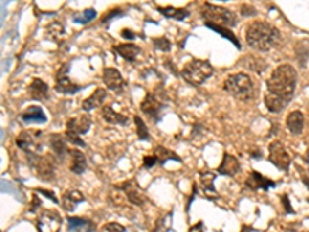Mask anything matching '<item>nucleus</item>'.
Segmentation results:
<instances>
[{
    "mask_svg": "<svg viewBox=\"0 0 309 232\" xmlns=\"http://www.w3.org/2000/svg\"><path fill=\"white\" fill-rule=\"evenodd\" d=\"M101 116L105 122L111 124V125H127L129 124L127 116L114 112L111 105H104V107L101 109Z\"/></svg>",
    "mask_w": 309,
    "mask_h": 232,
    "instance_id": "b1692460",
    "label": "nucleus"
},
{
    "mask_svg": "<svg viewBox=\"0 0 309 232\" xmlns=\"http://www.w3.org/2000/svg\"><path fill=\"white\" fill-rule=\"evenodd\" d=\"M254 229L252 228H249V226H243V231H241V232H252Z\"/></svg>",
    "mask_w": 309,
    "mask_h": 232,
    "instance_id": "a18cd8bd",
    "label": "nucleus"
},
{
    "mask_svg": "<svg viewBox=\"0 0 309 232\" xmlns=\"http://www.w3.org/2000/svg\"><path fill=\"white\" fill-rule=\"evenodd\" d=\"M154 157L158 158L159 164H166L169 160H173V161H178L181 162V158L178 157V155L170 150V149H166V147H162V146H158V147H154V152H153Z\"/></svg>",
    "mask_w": 309,
    "mask_h": 232,
    "instance_id": "c756f323",
    "label": "nucleus"
},
{
    "mask_svg": "<svg viewBox=\"0 0 309 232\" xmlns=\"http://www.w3.org/2000/svg\"><path fill=\"white\" fill-rule=\"evenodd\" d=\"M16 146L25 153H41L44 146V133L41 130H23L16 138Z\"/></svg>",
    "mask_w": 309,
    "mask_h": 232,
    "instance_id": "6e6552de",
    "label": "nucleus"
},
{
    "mask_svg": "<svg viewBox=\"0 0 309 232\" xmlns=\"http://www.w3.org/2000/svg\"><path fill=\"white\" fill-rule=\"evenodd\" d=\"M153 45H154V48H156V50H159L162 53L170 51V48H172L170 41H169V39H166V37H156V39H153Z\"/></svg>",
    "mask_w": 309,
    "mask_h": 232,
    "instance_id": "f704fd0d",
    "label": "nucleus"
},
{
    "mask_svg": "<svg viewBox=\"0 0 309 232\" xmlns=\"http://www.w3.org/2000/svg\"><path fill=\"white\" fill-rule=\"evenodd\" d=\"M189 232H204V231H202V221H198L197 225H193Z\"/></svg>",
    "mask_w": 309,
    "mask_h": 232,
    "instance_id": "79ce46f5",
    "label": "nucleus"
},
{
    "mask_svg": "<svg viewBox=\"0 0 309 232\" xmlns=\"http://www.w3.org/2000/svg\"><path fill=\"white\" fill-rule=\"evenodd\" d=\"M28 94L31 96V99L34 101H44L50 94V89H48V84L39 77H34L31 84L28 85Z\"/></svg>",
    "mask_w": 309,
    "mask_h": 232,
    "instance_id": "412c9836",
    "label": "nucleus"
},
{
    "mask_svg": "<svg viewBox=\"0 0 309 232\" xmlns=\"http://www.w3.org/2000/svg\"><path fill=\"white\" fill-rule=\"evenodd\" d=\"M102 81L105 84L109 90L122 94L125 92V87H127V82H125L122 73L118 69H113V67H107L102 71Z\"/></svg>",
    "mask_w": 309,
    "mask_h": 232,
    "instance_id": "ddd939ff",
    "label": "nucleus"
},
{
    "mask_svg": "<svg viewBox=\"0 0 309 232\" xmlns=\"http://www.w3.org/2000/svg\"><path fill=\"white\" fill-rule=\"evenodd\" d=\"M223 90L243 102L252 101L257 96L255 82L252 81V77L246 73H235V74L227 76L226 81L223 82Z\"/></svg>",
    "mask_w": 309,
    "mask_h": 232,
    "instance_id": "7ed1b4c3",
    "label": "nucleus"
},
{
    "mask_svg": "<svg viewBox=\"0 0 309 232\" xmlns=\"http://www.w3.org/2000/svg\"><path fill=\"white\" fill-rule=\"evenodd\" d=\"M46 41H51V42H56L57 45L62 44L64 37H65V28L61 22H51L48 23L45 31H44Z\"/></svg>",
    "mask_w": 309,
    "mask_h": 232,
    "instance_id": "a878e982",
    "label": "nucleus"
},
{
    "mask_svg": "<svg viewBox=\"0 0 309 232\" xmlns=\"http://www.w3.org/2000/svg\"><path fill=\"white\" fill-rule=\"evenodd\" d=\"M101 231L102 232H125V228L121 223H118V221H110V223L104 225Z\"/></svg>",
    "mask_w": 309,
    "mask_h": 232,
    "instance_id": "c9c22d12",
    "label": "nucleus"
},
{
    "mask_svg": "<svg viewBox=\"0 0 309 232\" xmlns=\"http://www.w3.org/2000/svg\"><path fill=\"white\" fill-rule=\"evenodd\" d=\"M282 203L285 205V209H286V214H295L294 212V209H292V206L289 205V200H287V195H283L282 197Z\"/></svg>",
    "mask_w": 309,
    "mask_h": 232,
    "instance_id": "a19ab883",
    "label": "nucleus"
},
{
    "mask_svg": "<svg viewBox=\"0 0 309 232\" xmlns=\"http://www.w3.org/2000/svg\"><path fill=\"white\" fill-rule=\"evenodd\" d=\"M302 181L305 183V185L308 186V189H309V178H308V177H303V178H302Z\"/></svg>",
    "mask_w": 309,
    "mask_h": 232,
    "instance_id": "49530a36",
    "label": "nucleus"
},
{
    "mask_svg": "<svg viewBox=\"0 0 309 232\" xmlns=\"http://www.w3.org/2000/svg\"><path fill=\"white\" fill-rule=\"evenodd\" d=\"M70 170L76 175H82L87 170V158L84 152L77 149H70Z\"/></svg>",
    "mask_w": 309,
    "mask_h": 232,
    "instance_id": "393cba45",
    "label": "nucleus"
},
{
    "mask_svg": "<svg viewBox=\"0 0 309 232\" xmlns=\"http://www.w3.org/2000/svg\"><path fill=\"white\" fill-rule=\"evenodd\" d=\"M122 37H125V39H130V41H132V39H134V33L133 31H130V30H122Z\"/></svg>",
    "mask_w": 309,
    "mask_h": 232,
    "instance_id": "c03bdc74",
    "label": "nucleus"
},
{
    "mask_svg": "<svg viewBox=\"0 0 309 232\" xmlns=\"http://www.w3.org/2000/svg\"><path fill=\"white\" fill-rule=\"evenodd\" d=\"M21 119L25 124H46L48 118L41 105H30L21 115Z\"/></svg>",
    "mask_w": 309,
    "mask_h": 232,
    "instance_id": "a211bd4d",
    "label": "nucleus"
},
{
    "mask_svg": "<svg viewBox=\"0 0 309 232\" xmlns=\"http://www.w3.org/2000/svg\"><path fill=\"white\" fill-rule=\"evenodd\" d=\"M105 99H107V90L105 89H96L88 98H87L84 102H82V110L84 112H91L94 109H102L104 104H105Z\"/></svg>",
    "mask_w": 309,
    "mask_h": 232,
    "instance_id": "aec40b11",
    "label": "nucleus"
},
{
    "mask_svg": "<svg viewBox=\"0 0 309 232\" xmlns=\"http://www.w3.org/2000/svg\"><path fill=\"white\" fill-rule=\"evenodd\" d=\"M170 229H172V214L169 212L167 215L161 217V218L156 221V225H154L153 232H169Z\"/></svg>",
    "mask_w": 309,
    "mask_h": 232,
    "instance_id": "72a5a7b5",
    "label": "nucleus"
},
{
    "mask_svg": "<svg viewBox=\"0 0 309 232\" xmlns=\"http://www.w3.org/2000/svg\"><path fill=\"white\" fill-rule=\"evenodd\" d=\"M156 164H159L158 158L154 157V155H147V157H144V162H142V166L146 167V169H152L154 167Z\"/></svg>",
    "mask_w": 309,
    "mask_h": 232,
    "instance_id": "e433bc0d",
    "label": "nucleus"
},
{
    "mask_svg": "<svg viewBox=\"0 0 309 232\" xmlns=\"http://www.w3.org/2000/svg\"><path fill=\"white\" fill-rule=\"evenodd\" d=\"M116 189L122 190L125 193L127 201L134 206H144L147 203V197L144 195V192L138 187V185L134 181H125L121 186H116Z\"/></svg>",
    "mask_w": 309,
    "mask_h": 232,
    "instance_id": "4468645a",
    "label": "nucleus"
},
{
    "mask_svg": "<svg viewBox=\"0 0 309 232\" xmlns=\"http://www.w3.org/2000/svg\"><path fill=\"white\" fill-rule=\"evenodd\" d=\"M85 201V197H84V193L81 190H76V189H71V190H66L64 192V195H62V208L66 210V212H73L76 209L77 205H81V203Z\"/></svg>",
    "mask_w": 309,
    "mask_h": 232,
    "instance_id": "4be33fe9",
    "label": "nucleus"
},
{
    "mask_svg": "<svg viewBox=\"0 0 309 232\" xmlns=\"http://www.w3.org/2000/svg\"><path fill=\"white\" fill-rule=\"evenodd\" d=\"M30 167L36 172L39 180L50 183L56 178V157L41 153H25Z\"/></svg>",
    "mask_w": 309,
    "mask_h": 232,
    "instance_id": "39448f33",
    "label": "nucleus"
},
{
    "mask_svg": "<svg viewBox=\"0 0 309 232\" xmlns=\"http://www.w3.org/2000/svg\"><path fill=\"white\" fill-rule=\"evenodd\" d=\"M286 129L292 135H300L305 129V115L300 110H294L286 116Z\"/></svg>",
    "mask_w": 309,
    "mask_h": 232,
    "instance_id": "5701e85b",
    "label": "nucleus"
},
{
    "mask_svg": "<svg viewBox=\"0 0 309 232\" xmlns=\"http://www.w3.org/2000/svg\"><path fill=\"white\" fill-rule=\"evenodd\" d=\"M98 13H96L94 8H87L85 11L81 13V16H73V22L76 23H90L91 21H94Z\"/></svg>",
    "mask_w": 309,
    "mask_h": 232,
    "instance_id": "473e14b6",
    "label": "nucleus"
},
{
    "mask_svg": "<svg viewBox=\"0 0 309 232\" xmlns=\"http://www.w3.org/2000/svg\"><path fill=\"white\" fill-rule=\"evenodd\" d=\"M164 110H166V105L152 93H147L144 101L141 102V112L154 124L161 121V118L164 116Z\"/></svg>",
    "mask_w": 309,
    "mask_h": 232,
    "instance_id": "f8f14e48",
    "label": "nucleus"
},
{
    "mask_svg": "<svg viewBox=\"0 0 309 232\" xmlns=\"http://www.w3.org/2000/svg\"><path fill=\"white\" fill-rule=\"evenodd\" d=\"M134 125H136V133H138V138L141 141H150V132L147 129V125L146 122H144L141 119V116L139 115H134Z\"/></svg>",
    "mask_w": 309,
    "mask_h": 232,
    "instance_id": "2f4dec72",
    "label": "nucleus"
},
{
    "mask_svg": "<svg viewBox=\"0 0 309 232\" xmlns=\"http://www.w3.org/2000/svg\"><path fill=\"white\" fill-rule=\"evenodd\" d=\"M36 192H37V193H42V195H44V197H46V198H50L53 203H56V205H59V203H61V201H59V198L56 197V193H54V192H51V190H46V189H41V187H37V189H36Z\"/></svg>",
    "mask_w": 309,
    "mask_h": 232,
    "instance_id": "58836bf2",
    "label": "nucleus"
},
{
    "mask_svg": "<svg viewBox=\"0 0 309 232\" xmlns=\"http://www.w3.org/2000/svg\"><path fill=\"white\" fill-rule=\"evenodd\" d=\"M255 13H257V9L254 8V6H249V5H244V6H241V14L243 16H255Z\"/></svg>",
    "mask_w": 309,
    "mask_h": 232,
    "instance_id": "ea45409f",
    "label": "nucleus"
},
{
    "mask_svg": "<svg viewBox=\"0 0 309 232\" xmlns=\"http://www.w3.org/2000/svg\"><path fill=\"white\" fill-rule=\"evenodd\" d=\"M201 19L204 21V25H218L224 28H232L238 23V17L234 11L209 2L201 6Z\"/></svg>",
    "mask_w": 309,
    "mask_h": 232,
    "instance_id": "20e7f679",
    "label": "nucleus"
},
{
    "mask_svg": "<svg viewBox=\"0 0 309 232\" xmlns=\"http://www.w3.org/2000/svg\"><path fill=\"white\" fill-rule=\"evenodd\" d=\"M124 16V11L122 9H111V11L109 13V14H105L104 17H102V23H109L111 19H114V17H122Z\"/></svg>",
    "mask_w": 309,
    "mask_h": 232,
    "instance_id": "4c0bfd02",
    "label": "nucleus"
},
{
    "mask_svg": "<svg viewBox=\"0 0 309 232\" xmlns=\"http://www.w3.org/2000/svg\"><path fill=\"white\" fill-rule=\"evenodd\" d=\"M282 42V33L274 25L255 21L246 28V44L250 50L267 53Z\"/></svg>",
    "mask_w": 309,
    "mask_h": 232,
    "instance_id": "f03ea898",
    "label": "nucleus"
},
{
    "mask_svg": "<svg viewBox=\"0 0 309 232\" xmlns=\"http://www.w3.org/2000/svg\"><path fill=\"white\" fill-rule=\"evenodd\" d=\"M246 186L250 189V190H258V189H263V190H269L270 187L275 186V181L269 180L266 177H263L262 173L257 172V170H252L249 173V177L246 180Z\"/></svg>",
    "mask_w": 309,
    "mask_h": 232,
    "instance_id": "6ab92c4d",
    "label": "nucleus"
},
{
    "mask_svg": "<svg viewBox=\"0 0 309 232\" xmlns=\"http://www.w3.org/2000/svg\"><path fill=\"white\" fill-rule=\"evenodd\" d=\"M68 71H70V64H64L61 69L57 70L56 79H54V90L57 93H62V94H76V93H79L84 89L82 85H77V84H74L70 79Z\"/></svg>",
    "mask_w": 309,
    "mask_h": 232,
    "instance_id": "1a4fd4ad",
    "label": "nucleus"
},
{
    "mask_svg": "<svg viewBox=\"0 0 309 232\" xmlns=\"http://www.w3.org/2000/svg\"><path fill=\"white\" fill-rule=\"evenodd\" d=\"M215 178H217V173L214 172H201L199 173V181H201V186H202V190H204L206 195H215V189H214V183H215Z\"/></svg>",
    "mask_w": 309,
    "mask_h": 232,
    "instance_id": "c85d7f7f",
    "label": "nucleus"
},
{
    "mask_svg": "<svg viewBox=\"0 0 309 232\" xmlns=\"http://www.w3.org/2000/svg\"><path fill=\"white\" fill-rule=\"evenodd\" d=\"M212 74H214V67L202 59H192L181 69L182 79L192 85H202Z\"/></svg>",
    "mask_w": 309,
    "mask_h": 232,
    "instance_id": "423d86ee",
    "label": "nucleus"
},
{
    "mask_svg": "<svg viewBox=\"0 0 309 232\" xmlns=\"http://www.w3.org/2000/svg\"><path fill=\"white\" fill-rule=\"evenodd\" d=\"M50 147L54 153L57 161L64 162L66 157H70V149H68V141L61 133H53L50 135Z\"/></svg>",
    "mask_w": 309,
    "mask_h": 232,
    "instance_id": "2eb2a0df",
    "label": "nucleus"
},
{
    "mask_svg": "<svg viewBox=\"0 0 309 232\" xmlns=\"http://www.w3.org/2000/svg\"><path fill=\"white\" fill-rule=\"evenodd\" d=\"M39 206H41V200H39V197L37 195H34L33 197V206H31V212H34Z\"/></svg>",
    "mask_w": 309,
    "mask_h": 232,
    "instance_id": "37998d69",
    "label": "nucleus"
},
{
    "mask_svg": "<svg viewBox=\"0 0 309 232\" xmlns=\"http://www.w3.org/2000/svg\"><path fill=\"white\" fill-rule=\"evenodd\" d=\"M269 161L280 170H287L291 166V155L287 149L283 146V142L272 141L269 144Z\"/></svg>",
    "mask_w": 309,
    "mask_h": 232,
    "instance_id": "9b49d317",
    "label": "nucleus"
},
{
    "mask_svg": "<svg viewBox=\"0 0 309 232\" xmlns=\"http://www.w3.org/2000/svg\"><path fill=\"white\" fill-rule=\"evenodd\" d=\"M209 30H212V31H215V33H218V34H221L224 39H227V41H230L232 44H234L237 48H241V44H240V41L237 39V36L232 33V30L230 28H224V26H218V25H206Z\"/></svg>",
    "mask_w": 309,
    "mask_h": 232,
    "instance_id": "7c9ffc66",
    "label": "nucleus"
},
{
    "mask_svg": "<svg viewBox=\"0 0 309 232\" xmlns=\"http://www.w3.org/2000/svg\"><path fill=\"white\" fill-rule=\"evenodd\" d=\"M91 124H93V119L88 113L74 116V118L68 119L66 121V125H65L66 141L74 144V146H77V147H85V141L81 137L91 129Z\"/></svg>",
    "mask_w": 309,
    "mask_h": 232,
    "instance_id": "0eeeda50",
    "label": "nucleus"
},
{
    "mask_svg": "<svg viewBox=\"0 0 309 232\" xmlns=\"http://www.w3.org/2000/svg\"><path fill=\"white\" fill-rule=\"evenodd\" d=\"M298 74L291 64H282L270 73L266 81L267 93L265 94V107L270 113L283 112L292 101L297 89Z\"/></svg>",
    "mask_w": 309,
    "mask_h": 232,
    "instance_id": "f257e3e1",
    "label": "nucleus"
},
{
    "mask_svg": "<svg viewBox=\"0 0 309 232\" xmlns=\"http://www.w3.org/2000/svg\"><path fill=\"white\" fill-rule=\"evenodd\" d=\"M68 231L70 232H94L96 225L87 218L68 217Z\"/></svg>",
    "mask_w": 309,
    "mask_h": 232,
    "instance_id": "bb28decb",
    "label": "nucleus"
},
{
    "mask_svg": "<svg viewBox=\"0 0 309 232\" xmlns=\"http://www.w3.org/2000/svg\"><path fill=\"white\" fill-rule=\"evenodd\" d=\"M111 50H113L114 54L121 56L122 59H125L127 62H134L141 56V48L138 45L132 44V42H125V44L114 45Z\"/></svg>",
    "mask_w": 309,
    "mask_h": 232,
    "instance_id": "f3484780",
    "label": "nucleus"
},
{
    "mask_svg": "<svg viewBox=\"0 0 309 232\" xmlns=\"http://www.w3.org/2000/svg\"><path fill=\"white\" fill-rule=\"evenodd\" d=\"M36 228L39 232H59L62 228V217L56 210L44 209L36 218Z\"/></svg>",
    "mask_w": 309,
    "mask_h": 232,
    "instance_id": "9d476101",
    "label": "nucleus"
},
{
    "mask_svg": "<svg viewBox=\"0 0 309 232\" xmlns=\"http://www.w3.org/2000/svg\"><path fill=\"white\" fill-rule=\"evenodd\" d=\"M158 13L167 19H175V21H186L190 16L189 9L186 8H175V6H156Z\"/></svg>",
    "mask_w": 309,
    "mask_h": 232,
    "instance_id": "cd10ccee",
    "label": "nucleus"
},
{
    "mask_svg": "<svg viewBox=\"0 0 309 232\" xmlns=\"http://www.w3.org/2000/svg\"><path fill=\"white\" fill-rule=\"evenodd\" d=\"M240 169H241L240 161L234 157V155L224 152L223 161H221L217 173H218V175H224V177H235L237 173L240 172Z\"/></svg>",
    "mask_w": 309,
    "mask_h": 232,
    "instance_id": "dca6fc26",
    "label": "nucleus"
}]
</instances>
